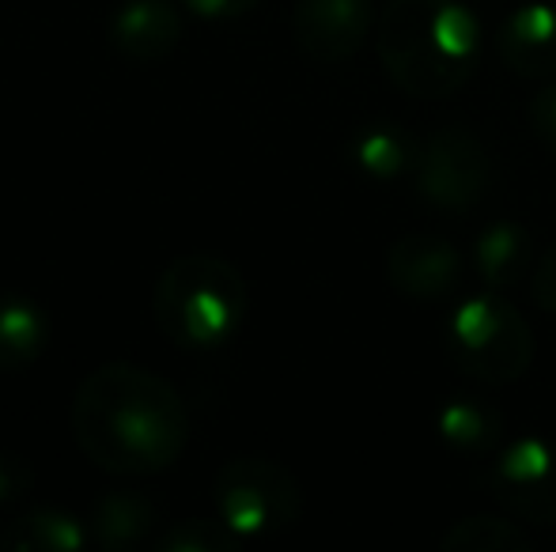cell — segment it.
I'll list each match as a JSON object with an SVG mask.
<instances>
[{
    "instance_id": "6da1fadb",
    "label": "cell",
    "mask_w": 556,
    "mask_h": 552,
    "mask_svg": "<svg viewBox=\"0 0 556 552\" xmlns=\"http://www.w3.org/2000/svg\"><path fill=\"white\" fill-rule=\"evenodd\" d=\"M80 450L114 477H152L182 458L190 413L167 378L129 360L96 368L73 398Z\"/></svg>"
},
{
    "instance_id": "7a4b0ae2",
    "label": "cell",
    "mask_w": 556,
    "mask_h": 552,
    "mask_svg": "<svg viewBox=\"0 0 556 552\" xmlns=\"http://www.w3.org/2000/svg\"><path fill=\"white\" fill-rule=\"evenodd\" d=\"M375 50L387 76L413 99L454 95L481 65V23L462 0H390Z\"/></svg>"
},
{
    "instance_id": "3957f363",
    "label": "cell",
    "mask_w": 556,
    "mask_h": 552,
    "mask_svg": "<svg viewBox=\"0 0 556 552\" xmlns=\"http://www.w3.org/2000/svg\"><path fill=\"white\" fill-rule=\"evenodd\" d=\"M250 295L239 269L213 254H182L155 280V330L178 348H220L242 330Z\"/></svg>"
},
{
    "instance_id": "277c9868",
    "label": "cell",
    "mask_w": 556,
    "mask_h": 552,
    "mask_svg": "<svg viewBox=\"0 0 556 552\" xmlns=\"http://www.w3.org/2000/svg\"><path fill=\"white\" fill-rule=\"evenodd\" d=\"M446 356L462 375L489 386L519 383L534 363V330L496 292H477L446 322Z\"/></svg>"
},
{
    "instance_id": "5b68a950",
    "label": "cell",
    "mask_w": 556,
    "mask_h": 552,
    "mask_svg": "<svg viewBox=\"0 0 556 552\" xmlns=\"http://www.w3.org/2000/svg\"><path fill=\"white\" fill-rule=\"evenodd\" d=\"M216 511L242 541L273 538L300 523L303 492L292 470L273 458L242 454L216 473Z\"/></svg>"
},
{
    "instance_id": "8992f818",
    "label": "cell",
    "mask_w": 556,
    "mask_h": 552,
    "mask_svg": "<svg viewBox=\"0 0 556 552\" xmlns=\"http://www.w3.org/2000/svg\"><path fill=\"white\" fill-rule=\"evenodd\" d=\"M492 155L484 140L462 126H446L420 144L413 182L420 201L440 213H469L492 190Z\"/></svg>"
},
{
    "instance_id": "52a82bcc",
    "label": "cell",
    "mask_w": 556,
    "mask_h": 552,
    "mask_svg": "<svg viewBox=\"0 0 556 552\" xmlns=\"http://www.w3.org/2000/svg\"><path fill=\"white\" fill-rule=\"evenodd\" d=\"M481 485L519 523L556 526V439L527 435L507 442L484 465Z\"/></svg>"
},
{
    "instance_id": "ba28073f",
    "label": "cell",
    "mask_w": 556,
    "mask_h": 552,
    "mask_svg": "<svg viewBox=\"0 0 556 552\" xmlns=\"http://www.w3.org/2000/svg\"><path fill=\"white\" fill-rule=\"evenodd\" d=\"M371 0H295V42L311 61L323 65L349 61L371 35Z\"/></svg>"
},
{
    "instance_id": "9c48e42d",
    "label": "cell",
    "mask_w": 556,
    "mask_h": 552,
    "mask_svg": "<svg viewBox=\"0 0 556 552\" xmlns=\"http://www.w3.org/2000/svg\"><path fill=\"white\" fill-rule=\"evenodd\" d=\"M182 42V12L175 0H122L111 15V46L132 65H155Z\"/></svg>"
},
{
    "instance_id": "30bf717a",
    "label": "cell",
    "mask_w": 556,
    "mask_h": 552,
    "mask_svg": "<svg viewBox=\"0 0 556 552\" xmlns=\"http://www.w3.org/2000/svg\"><path fill=\"white\" fill-rule=\"evenodd\" d=\"M387 277L413 299H440L462 277V254L443 235H405L387 251Z\"/></svg>"
},
{
    "instance_id": "8fae6325",
    "label": "cell",
    "mask_w": 556,
    "mask_h": 552,
    "mask_svg": "<svg viewBox=\"0 0 556 552\" xmlns=\"http://www.w3.org/2000/svg\"><path fill=\"white\" fill-rule=\"evenodd\" d=\"M496 53L511 73L527 80L556 76V8L519 4L496 30Z\"/></svg>"
},
{
    "instance_id": "7c38bea8",
    "label": "cell",
    "mask_w": 556,
    "mask_h": 552,
    "mask_svg": "<svg viewBox=\"0 0 556 552\" xmlns=\"http://www.w3.org/2000/svg\"><path fill=\"white\" fill-rule=\"evenodd\" d=\"M88 538V523L65 508H30L0 526L4 552H80Z\"/></svg>"
},
{
    "instance_id": "4fadbf2b",
    "label": "cell",
    "mask_w": 556,
    "mask_h": 552,
    "mask_svg": "<svg viewBox=\"0 0 556 552\" xmlns=\"http://www.w3.org/2000/svg\"><path fill=\"white\" fill-rule=\"evenodd\" d=\"M50 345V318L35 299L0 292V375L23 371Z\"/></svg>"
},
{
    "instance_id": "5bb4252c",
    "label": "cell",
    "mask_w": 556,
    "mask_h": 552,
    "mask_svg": "<svg viewBox=\"0 0 556 552\" xmlns=\"http://www.w3.org/2000/svg\"><path fill=\"white\" fill-rule=\"evenodd\" d=\"M473 261H477V277L489 287H515L522 284L530 273V261H534V239L522 223L515 220H500L492 228L481 231L473 246Z\"/></svg>"
},
{
    "instance_id": "9a60e30c",
    "label": "cell",
    "mask_w": 556,
    "mask_h": 552,
    "mask_svg": "<svg viewBox=\"0 0 556 552\" xmlns=\"http://www.w3.org/2000/svg\"><path fill=\"white\" fill-rule=\"evenodd\" d=\"M155 523V508L152 500H144L132 488H122V492H106L103 500H96L88 515V530L96 538L99 549L106 552H129L137 549L140 541L148 538Z\"/></svg>"
},
{
    "instance_id": "2e32d148",
    "label": "cell",
    "mask_w": 556,
    "mask_h": 552,
    "mask_svg": "<svg viewBox=\"0 0 556 552\" xmlns=\"http://www.w3.org/2000/svg\"><path fill=\"white\" fill-rule=\"evenodd\" d=\"M435 432L462 454H492L504 435V416L484 398H446L435 409Z\"/></svg>"
},
{
    "instance_id": "e0dca14e",
    "label": "cell",
    "mask_w": 556,
    "mask_h": 552,
    "mask_svg": "<svg viewBox=\"0 0 556 552\" xmlns=\"http://www.w3.org/2000/svg\"><path fill=\"white\" fill-rule=\"evenodd\" d=\"M420 147L413 144L409 133L397 126H364L349 140V159L359 175L375 178V182H390V178L405 175L417 163Z\"/></svg>"
},
{
    "instance_id": "ac0fdd59",
    "label": "cell",
    "mask_w": 556,
    "mask_h": 552,
    "mask_svg": "<svg viewBox=\"0 0 556 552\" xmlns=\"http://www.w3.org/2000/svg\"><path fill=\"white\" fill-rule=\"evenodd\" d=\"M443 552H530L534 538L519 523L500 515H469L446 526L440 538Z\"/></svg>"
},
{
    "instance_id": "d6986e66",
    "label": "cell",
    "mask_w": 556,
    "mask_h": 552,
    "mask_svg": "<svg viewBox=\"0 0 556 552\" xmlns=\"http://www.w3.org/2000/svg\"><path fill=\"white\" fill-rule=\"evenodd\" d=\"M247 541L224 523V518H182L167 526L163 538L155 541L160 552H235Z\"/></svg>"
},
{
    "instance_id": "ffe728a7",
    "label": "cell",
    "mask_w": 556,
    "mask_h": 552,
    "mask_svg": "<svg viewBox=\"0 0 556 552\" xmlns=\"http://www.w3.org/2000/svg\"><path fill=\"white\" fill-rule=\"evenodd\" d=\"M35 488V470L23 454L0 450V503H15Z\"/></svg>"
},
{
    "instance_id": "44dd1931",
    "label": "cell",
    "mask_w": 556,
    "mask_h": 552,
    "mask_svg": "<svg viewBox=\"0 0 556 552\" xmlns=\"http://www.w3.org/2000/svg\"><path fill=\"white\" fill-rule=\"evenodd\" d=\"M527 118H530V129H534V137L556 155V84H553V88H542L534 99H530Z\"/></svg>"
},
{
    "instance_id": "7402d4cb",
    "label": "cell",
    "mask_w": 556,
    "mask_h": 552,
    "mask_svg": "<svg viewBox=\"0 0 556 552\" xmlns=\"http://www.w3.org/2000/svg\"><path fill=\"white\" fill-rule=\"evenodd\" d=\"M530 295H534L538 307L556 314V246H549V251L538 258L534 273H530Z\"/></svg>"
},
{
    "instance_id": "603a6c76",
    "label": "cell",
    "mask_w": 556,
    "mask_h": 552,
    "mask_svg": "<svg viewBox=\"0 0 556 552\" xmlns=\"http://www.w3.org/2000/svg\"><path fill=\"white\" fill-rule=\"evenodd\" d=\"M182 8H190L201 20H239V15L254 12L257 0H182Z\"/></svg>"
}]
</instances>
